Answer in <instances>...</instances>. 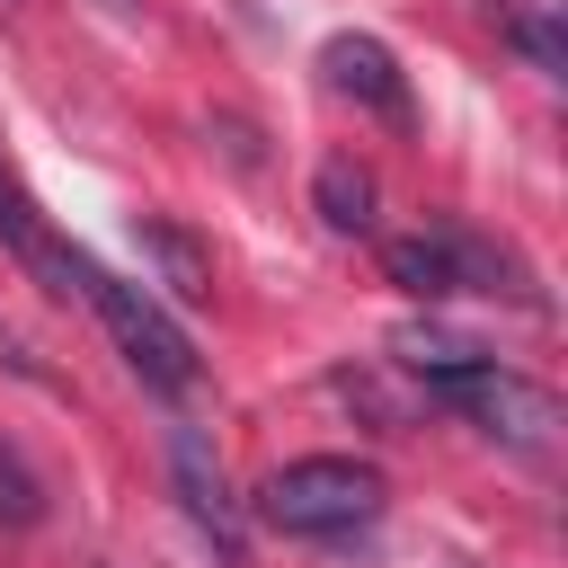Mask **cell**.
Here are the masks:
<instances>
[{
  "label": "cell",
  "instance_id": "1",
  "mask_svg": "<svg viewBox=\"0 0 568 568\" xmlns=\"http://www.w3.org/2000/svg\"><path fill=\"white\" fill-rule=\"evenodd\" d=\"M382 470L355 462V453H302V462H275L266 488H257V515L275 532H364L382 515Z\"/></svg>",
  "mask_w": 568,
  "mask_h": 568
},
{
  "label": "cell",
  "instance_id": "2",
  "mask_svg": "<svg viewBox=\"0 0 568 568\" xmlns=\"http://www.w3.org/2000/svg\"><path fill=\"white\" fill-rule=\"evenodd\" d=\"M80 302L98 311V328L115 337V355H124L151 390H169V399H186V390H195V373H204V364H195V337H186V328H178V320H169L142 284H124V275H106V266L89 257Z\"/></svg>",
  "mask_w": 568,
  "mask_h": 568
},
{
  "label": "cell",
  "instance_id": "3",
  "mask_svg": "<svg viewBox=\"0 0 568 568\" xmlns=\"http://www.w3.org/2000/svg\"><path fill=\"white\" fill-rule=\"evenodd\" d=\"M426 399H444V408L479 417V426H488L497 444H515V453H550V444H559V399H550L541 382H515V373H497V364L444 373V382H426Z\"/></svg>",
  "mask_w": 568,
  "mask_h": 568
},
{
  "label": "cell",
  "instance_id": "4",
  "mask_svg": "<svg viewBox=\"0 0 568 568\" xmlns=\"http://www.w3.org/2000/svg\"><path fill=\"white\" fill-rule=\"evenodd\" d=\"M169 479H178V506L195 515V532H213V550L240 568V559H248V524H240V506H231V488H222V462H213V444H204L195 426L169 435Z\"/></svg>",
  "mask_w": 568,
  "mask_h": 568
},
{
  "label": "cell",
  "instance_id": "5",
  "mask_svg": "<svg viewBox=\"0 0 568 568\" xmlns=\"http://www.w3.org/2000/svg\"><path fill=\"white\" fill-rule=\"evenodd\" d=\"M0 248H9L44 293H80V275H89V257H80V248L36 213V195L18 186V169H9V160H0Z\"/></svg>",
  "mask_w": 568,
  "mask_h": 568
},
{
  "label": "cell",
  "instance_id": "6",
  "mask_svg": "<svg viewBox=\"0 0 568 568\" xmlns=\"http://www.w3.org/2000/svg\"><path fill=\"white\" fill-rule=\"evenodd\" d=\"M320 71H328V89H337V98H355V106H373V115L408 124V80H399L390 44H373V36H328Z\"/></svg>",
  "mask_w": 568,
  "mask_h": 568
},
{
  "label": "cell",
  "instance_id": "7",
  "mask_svg": "<svg viewBox=\"0 0 568 568\" xmlns=\"http://www.w3.org/2000/svg\"><path fill=\"white\" fill-rule=\"evenodd\" d=\"M133 248H142V266L178 293V302H213V248L186 231V222H169V213H142L133 222Z\"/></svg>",
  "mask_w": 568,
  "mask_h": 568
},
{
  "label": "cell",
  "instance_id": "8",
  "mask_svg": "<svg viewBox=\"0 0 568 568\" xmlns=\"http://www.w3.org/2000/svg\"><path fill=\"white\" fill-rule=\"evenodd\" d=\"M382 275H390L408 302H453V293H462V248H453V222H444V231L382 240Z\"/></svg>",
  "mask_w": 568,
  "mask_h": 568
},
{
  "label": "cell",
  "instance_id": "9",
  "mask_svg": "<svg viewBox=\"0 0 568 568\" xmlns=\"http://www.w3.org/2000/svg\"><path fill=\"white\" fill-rule=\"evenodd\" d=\"M497 9V36L532 62V71H550V80H568V36H559V18L541 9V0H488Z\"/></svg>",
  "mask_w": 568,
  "mask_h": 568
},
{
  "label": "cell",
  "instance_id": "10",
  "mask_svg": "<svg viewBox=\"0 0 568 568\" xmlns=\"http://www.w3.org/2000/svg\"><path fill=\"white\" fill-rule=\"evenodd\" d=\"M311 204H320V222L328 231H373V169H355L346 151L337 160H320V178H311Z\"/></svg>",
  "mask_w": 568,
  "mask_h": 568
},
{
  "label": "cell",
  "instance_id": "11",
  "mask_svg": "<svg viewBox=\"0 0 568 568\" xmlns=\"http://www.w3.org/2000/svg\"><path fill=\"white\" fill-rule=\"evenodd\" d=\"M399 364L426 373V382H444V373H470V364H497V355L470 346V337H453V328H399Z\"/></svg>",
  "mask_w": 568,
  "mask_h": 568
},
{
  "label": "cell",
  "instance_id": "12",
  "mask_svg": "<svg viewBox=\"0 0 568 568\" xmlns=\"http://www.w3.org/2000/svg\"><path fill=\"white\" fill-rule=\"evenodd\" d=\"M36 515H44V488H36V470L18 462V444L0 435V524H18V532H27Z\"/></svg>",
  "mask_w": 568,
  "mask_h": 568
},
{
  "label": "cell",
  "instance_id": "13",
  "mask_svg": "<svg viewBox=\"0 0 568 568\" xmlns=\"http://www.w3.org/2000/svg\"><path fill=\"white\" fill-rule=\"evenodd\" d=\"M106 9H115V18H133V0H106Z\"/></svg>",
  "mask_w": 568,
  "mask_h": 568
}]
</instances>
